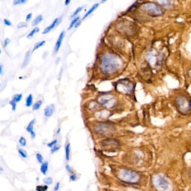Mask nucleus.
<instances>
[{"mask_svg": "<svg viewBox=\"0 0 191 191\" xmlns=\"http://www.w3.org/2000/svg\"><path fill=\"white\" fill-rule=\"evenodd\" d=\"M35 120L34 119H33L28 124V126L26 128V129L28 132L29 133L31 137L32 138H34L35 137V133L34 131V125L35 124Z\"/></svg>", "mask_w": 191, "mask_h": 191, "instance_id": "obj_11", "label": "nucleus"}, {"mask_svg": "<svg viewBox=\"0 0 191 191\" xmlns=\"http://www.w3.org/2000/svg\"><path fill=\"white\" fill-rule=\"evenodd\" d=\"M140 8L142 11L148 16L152 17L161 16L164 14L163 8L159 4L153 2H145L141 6Z\"/></svg>", "mask_w": 191, "mask_h": 191, "instance_id": "obj_5", "label": "nucleus"}, {"mask_svg": "<svg viewBox=\"0 0 191 191\" xmlns=\"http://www.w3.org/2000/svg\"><path fill=\"white\" fill-rule=\"evenodd\" d=\"M27 1L25 0H15L13 2V5H20V4H23L24 3H26Z\"/></svg>", "mask_w": 191, "mask_h": 191, "instance_id": "obj_33", "label": "nucleus"}, {"mask_svg": "<svg viewBox=\"0 0 191 191\" xmlns=\"http://www.w3.org/2000/svg\"><path fill=\"white\" fill-rule=\"evenodd\" d=\"M22 98H23V95L22 94H15L13 97V100L16 103L19 102L22 100Z\"/></svg>", "mask_w": 191, "mask_h": 191, "instance_id": "obj_26", "label": "nucleus"}, {"mask_svg": "<svg viewBox=\"0 0 191 191\" xmlns=\"http://www.w3.org/2000/svg\"><path fill=\"white\" fill-rule=\"evenodd\" d=\"M0 73L1 75H3V66L2 65L0 66Z\"/></svg>", "mask_w": 191, "mask_h": 191, "instance_id": "obj_43", "label": "nucleus"}, {"mask_svg": "<svg viewBox=\"0 0 191 191\" xmlns=\"http://www.w3.org/2000/svg\"><path fill=\"white\" fill-rule=\"evenodd\" d=\"M80 24H81V22H80V21H78V22L77 23V24L75 25V28H78V26L80 25Z\"/></svg>", "mask_w": 191, "mask_h": 191, "instance_id": "obj_46", "label": "nucleus"}, {"mask_svg": "<svg viewBox=\"0 0 191 191\" xmlns=\"http://www.w3.org/2000/svg\"><path fill=\"white\" fill-rule=\"evenodd\" d=\"M162 57L160 56L159 53L156 52H153L151 51L149 54H148V61L150 62L152 65H155L158 63V62H160L161 61Z\"/></svg>", "mask_w": 191, "mask_h": 191, "instance_id": "obj_8", "label": "nucleus"}, {"mask_svg": "<svg viewBox=\"0 0 191 191\" xmlns=\"http://www.w3.org/2000/svg\"><path fill=\"white\" fill-rule=\"evenodd\" d=\"M117 177L122 182L131 186H137L141 183L143 175L141 173L130 168H119Z\"/></svg>", "mask_w": 191, "mask_h": 191, "instance_id": "obj_2", "label": "nucleus"}, {"mask_svg": "<svg viewBox=\"0 0 191 191\" xmlns=\"http://www.w3.org/2000/svg\"><path fill=\"white\" fill-rule=\"evenodd\" d=\"M10 42V40L8 38H6L5 41H4V44H3V47L6 48L8 44Z\"/></svg>", "mask_w": 191, "mask_h": 191, "instance_id": "obj_37", "label": "nucleus"}, {"mask_svg": "<svg viewBox=\"0 0 191 191\" xmlns=\"http://www.w3.org/2000/svg\"><path fill=\"white\" fill-rule=\"evenodd\" d=\"M45 43H46V41H41L40 42H38V43H37V44H35L34 47V48H33V52L35 51V50L38 49L39 48H40L42 46H44V45L45 44Z\"/></svg>", "mask_w": 191, "mask_h": 191, "instance_id": "obj_23", "label": "nucleus"}, {"mask_svg": "<svg viewBox=\"0 0 191 191\" xmlns=\"http://www.w3.org/2000/svg\"><path fill=\"white\" fill-rule=\"evenodd\" d=\"M188 174V178L191 181V168L189 169Z\"/></svg>", "mask_w": 191, "mask_h": 191, "instance_id": "obj_42", "label": "nucleus"}, {"mask_svg": "<svg viewBox=\"0 0 191 191\" xmlns=\"http://www.w3.org/2000/svg\"><path fill=\"white\" fill-rule=\"evenodd\" d=\"M57 143V140H53L51 143H48L47 144V146L50 148H53L54 146L56 145Z\"/></svg>", "mask_w": 191, "mask_h": 191, "instance_id": "obj_31", "label": "nucleus"}, {"mask_svg": "<svg viewBox=\"0 0 191 191\" xmlns=\"http://www.w3.org/2000/svg\"><path fill=\"white\" fill-rule=\"evenodd\" d=\"M104 2H105V1H102V3H104Z\"/></svg>", "mask_w": 191, "mask_h": 191, "instance_id": "obj_49", "label": "nucleus"}, {"mask_svg": "<svg viewBox=\"0 0 191 191\" xmlns=\"http://www.w3.org/2000/svg\"><path fill=\"white\" fill-rule=\"evenodd\" d=\"M19 144L23 147H25L27 145V140L24 137H21L19 140Z\"/></svg>", "mask_w": 191, "mask_h": 191, "instance_id": "obj_28", "label": "nucleus"}, {"mask_svg": "<svg viewBox=\"0 0 191 191\" xmlns=\"http://www.w3.org/2000/svg\"><path fill=\"white\" fill-rule=\"evenodd\" d=\"M118 85H121L123 88L122 90L127 94H131L135 88L132 82L128 80L127 79H123L120 80L118 83Z\"/></svg>", "mask_w": 191, "mask_h": 191, "instance_id": "obj_7", "label": "nucleus"}, {"mask_svg": "<svg viewBox=\"0 0 191 191\" xmlns=\"http://www.w3.org/2000/svg\"><path fill=\"white\" fill-rule=\"evenodd\" d=\"M54 110H55V105L54 104H52L50 105H47L44 109V115L47 117H51L53 115V114L54 113Z\"/></svg>", "mask_w": 191, "mask_h": 191, "instance_id": "obj_10", "label": "nucleus"}, {"mask_svg": "<svg viewBox=\"0 0 191 191\" xmlns=\"http://www.w3.org/2000/svg\"><path fill=\"white\" fill-rule=\"evenodd\" d=\"M99 3H95V4H94V5L93 6L92 8H90V9L89 10V11H88V12L86 13V14H85V15H84V16H83V18L82 20H84V19H85V18H86L88 16H89V15H90V14H92V13H93V11H95V10H96V8H97L99 6Z\"/></svg>", "mask_w": 191, "mask_h": 191, "instance_id": "obj_16", "label": "nucleus"}, {"mask_svg": "<svg viewBox=\"0 0 191 191\" xmlns=\"http://www.w3.org/2000/svg\"><path fill=\"white\" fill-rule=\"evenodd\" d=\"M32 18V13H29V14H28L27 15V17H26V20L27 21H29L30 20L31 18Z\"/></svg>", "mask_w": 191, "mask_h": 191, "instance_id": "obj_41", "label": "nucleus"}, {"mask_svg": "<svg viewBox=\"0 0 191 191\" xmlns=\"http://www.w3.org/2000/svg\"><path fill=\"white\" fill-rule=\"evenodd\" d=\"M4 23L7 26H11V23L10 20H8V19H4Z\"/></svg>", "mask_w": 191, "mask_h": 191, "instance_id": "obj_38", "label": "nucleus"}, {"mask_svg": "<svg viewBox=\"0 0 191 191\" xmlns=\"http://www.w3.org/2000/svg\"><path fill=\"white\" fill-rule=\"evenodd\" d=\"M152 185L157 191H173L172 180L164 173H156L151 178Z\"/></svg>", "mask_w": 191, "mask_h": 191, "instance_id": "obj_3", "label": "nucleus"}, {"mask_svg": "<svg viewBox=\"0 0 191 191\" xmlns=\"http://www.w3.org/2000/svg\"><path fill=\"white\" fill-rule=\"evenodd\" d=\"M156 3L165 9H170L172 8V3L170 1H159Z\"/></svg>", "mask_w": 191, "mask_h": 191, "instance_id": "obj_12", "label": "nucleus"}, {"mask_svg": "<svg viewBox=\"0 0 191 191\" xmlns=\"http://www.w3.org/2000/svg\"><path fill=\"white\" fill-rule=\"evenodd\" d=\"M43 18L42 15H38L36 18H35L34 20H33V22L32 23V25L33 26H36V25H37L38 24H39V23H41L42 20H43Z\"/></svg>", "mask_w": 191, "mask_h": 191, "instance_id": "obj_19", "label": "nucleus"}, {"mask_svg": "<svg viewBox=\"0 0 191 191\" xmlns=\"http://www.w3.org/2000/svg\"><path fill=\"white\" fill-rule=\"evenodd\" d=\"M60 148H61V146L55 145L53 148H51V153L52 154L55 153H56L59 150Z\"/></svg>", "mask_w": 191, "mask_h": 191, "instance_id": "obj_32", "label": "nucleus"}, {"mask_svg": "<svg viewBox=\"0 0 191 191\" xmlns=\"http://www.w3.org/2000/svg\"><path fill=\"white\" fill-rule=\"evenodd\" d=\"M33 98L32 95H29L28 97L26 98V104H25V106L27 107H31L33 104Z\"/></svg>", "mask_w": 191, "mask_h": 191, "instance_id": "obj_18", "label": "nucleus"}, {"mask_svg": "<svg viewBox=\"0 0 191 191\" xmlns=\"http://www.w3.org/2000/svg\"><path fill=\"white\" fill-rule=\"evenodd\" d=\"M43 181L46 185H51L53 183V179L51 177L45 178L43 179Z\"/></svg>", "mask_w": 191, "mask_h": 191, "instance_id": "obj_24", "label": "nucleus"}, {"mask_svg": "<svg viewBox=\"0 0 191 191\" xmlns=\"http://www.w3.org/2000/svg\"><path fill=\"white\" fill-rule=\"evenodd\" d=\"M83 6H81V7H79L78 8H77L76 10L75 11H74V13H73V15L71 16V18H73L75 16H76V15L78 14V13H80V11H82V10L83 9Z\"/></svg>", "mask_w": 191, "mask_h": 191, "instance_id": "obj_30", "label": "nucleus"}, {"mask_svg": "<svg viewBox=\"0 0 191 191\" xmlns=\"http://www.w3.org/2000/svg\"><path fill=\"white\" fill-rule=\"evenodd\" d=\"M80 20V16H78L75 18V19L73 20L71 23H70V27L68 28V30L71 29L73 28V26H75V25L77 24V23Z\"/></svg>", "mask_w": 191, "mask_h": 191, "instance_id": "obj_22", "label": "nucleus"}, {"mask_svg": "<svg viewBox=\"0 0 191 191\" xmlns=\"http://www.w3.org/2000/svg\"><path fill=\"white\" fill-rule=\"evenodd\" d=\"M48 162H43L42 164H41V172L43 175H46V173L48 171Z\"/></svg>", "mask_w": 191, "mask_h": 191, "instance_id": "obj_15", "label": "nucleus"}, {"mask_svg": "<svg viewBox=\"0 0 191 191\" xmlns=\"http://www.w3.org/2000/svg\"><path fill=\"white\" fill-rule=\"evenodd\" d=\"M27 27V23H26L25 22H21V23H19V24L18 25V29H21L22 28H26Z\"/></svg>", "mask_w": 191, "mask_h": 191, "instance_id": "obj_34", "label": "nucleus"}, {"mask_svg": "<svg viewBox=\"0 0 191 191\" xmlns=\"http://www.w3.org/2000/svg\"><path fill=\"white\" fill-rule=\"evenodd\" d=\"M18 153H19L20 155L22 156L23 158H27L28 157L27 153V152L22 148H19L18 150Z\"/></svg>", "mask_w": 191, "mask_h": 191, "instance_id": "obj_27", "label": "nucleus"}, {"mask_svg": "<svg viewBox=\"0 0 191 191\" xmlns=\"http://www.w3.org/2000/svg\"><path fill=\"white\" fill-rule=\"evenodd\" d=\"M59 18H56V19H55L54 21L52 22V23L51 24V25H49L48 27L46 28V29L43 30V33H42L43 34L48 33L51 30L53 29L56 26L57 24L59 23Z\"/></svg>", "mask_w": 191, "mask_h": 191, "instance_id": "obj_13", "label": "nucleus"}, {"mask_svg": "<svg viewBox=\"0 0 191 191\" xmlns=\"http://www.w3.org/2000/svg\"><path fill=\"white\" fill-rule=\"evenodd\" d=\"M122 64V60L118 56L108 53L104 54L101 58L100 68L104 74L112 75L117 72Z\"/></svg>", "mask_w": 191, "mask_h": 191, "instance_id": "obj_1", "label": "nucleus"}, {"mask_svg": "<svg viewBox=\"0 0 191 191\" xmlns=\"http://www.w3.org/2000/svg\"><path fill=\"white\" fill-rule=\"evenodd\" d=\"M59 186H60V183L57 182L56 184V186L54 187V191H58L59 190Z\"/></svg>", "mask_w": 191, "mask_h": 191, "instance_id": "obj_40", "label": "nucleus"}, {"mask_svg": "<svg viewBox=\"0 0 191 191\" xmlns=\"http://www.w3.org/2000/svg\"><path fill=\"white\" fill-rule=\"evenodd\" d=\"M65 32L63 30V32L61 33V34H59V36L58 37V38L57 41L56 43V45L54 47V52L57 53L59 51V48L61 46L62 44V41L63 39V38L65 37Z\"/></svg>", "mask_w": 191, "mask_h": 191, "instance_id": "obj_9", "label": "nucleus"}, {"mask_svg": "<svg viewBox=\"0 0 191 191\" xmlns=\"http://www.w3.org/2000/svg\"><path fill=\"white\" fill-rule=\"evenodd\" d=\"M39 32V28L38 27H35V28L33 30H32V31L29 33V34L28 35L27 38H28V39H31V38H32L35 33H38Z\"/></svg>", "mask_w": 191, "mask_h": 191, "instance_id": "obj_20", "label": "nucleus"}, {"mask_svg": "<svg viewBox=\"0 0 191 191\" xmlns=\"http://www.w3.org/2000/svg\"><path fill=\"white\" fill-rule=\"evenodd\" d=\"M177 110L181 114L186 116L191 112V98L186 94L177 95L174 100Z\"/></svg>", "mask_w": 191, "mask_h": 191, "instance_id": "obj_4", "label": "nucleus"}, {"mask_svg": "<svg viewBox=\"0 0 191 191\" xmlns=\"http://www.w3.org/2000/svg\"><path fill=\"white\" fill-rule=\"evenodd\" d=\"M70 0H66L65 2V5H68L69 3H70Z\"/></svg>", "mask_w": 191, "mask_h": 191, "instance_id": "obj_45", "label": "nucleus"}, {"mask_svg": "<svg viewBox=\"0 0 191 191\" xmlns=\"http://www.w3.org/2000/svg\"><path fill=\"white\" fill-rule=\"evenodd\" d=\"M36 158L38 160V162L41 163V164H42L43 163V157L42 154L40 153H36Z\"/></svg>", "mask_w": 191, "mask_h": 191, "instance_id": "obj_29", "label": "nucleus"}, {"mask_svg": "<svg viewBox=\"0 0 191 191\" xmlns=\"http://www.w3.org/2000/svg\"><path fill=\"white\" fill-rule=\"evenodd\" d=\"M188 75L189 76V78H190L191 79V68L189 70V71Z\"/></svg>", "mask_w": 191, "mask_h": 191, "instance_id": "obj_47", "label": "nucleus"}, {"mask_svg": "<svg viewBox=\"0 0 191 191\" xmlns=\"http://www.w3.org/2000/svg\"><path fill=\"white\" fill-rule=\"evenodd\" d=\"M60 131H61V128H59L58 129V130H57V134H58L59 132H60Z\"/></svg>", "mask_w": 191, "mask_h": 191, "instance_id": "obj_48", "label": "nucleus"}, {"mask_svg": "<svg viewBox=\"0 0 191 191\" xmlns=\"http://www.w3.org/2000/svg\"><path fill=\"white\" fill-rule=\"evenodd\" d=\"M65 157H66V160L67 161H69L70 160V143H68L66 146H65Z\"/></svg>", "mask_w": 191, "mask_h": 191, "instance_id": "obj_17", "label": "nucleus"}, {"mask_svg": "<svg viewBox=\"0 0 191 191\" xmlns=\"http://www.w3.org/2000/svg\"><path fill=\"white\" fill-rule=\"evenodd\" d=\"M30 55H31V53H30V51H28L26 53L25 56L24 60V61H23V63H22V68H25V67L28 65V63H29V62Z\"/></svg>", "mask_w": 191, "mask_h": 191, "instance_id": "obj_14", "label": "nucleus"}, {"mask_svg": "<svg viewBox=\"0 0 191 191\" xmlns=\"http://www.w3.org/2000/svg\"><path fill=\"white\" fill-rule=\"evenodd\" d=\"M48 189L47 185L44 186H37L36 187V191H47Z\"/></svg>", "mask_w": 191, "mask_h": 191, "instance_id": "obj_25", "label": "nucleus"}, {"mask_svg": "<svg viewBox=\"0 0 191 191\" xmlns=\"http://www.w3.org/2000/svg\"><path fill=\"white\" fill-rule=\"evenodd\" d=\"M42 105V101L39 100L38 102L35 103V104L33 106V109L34 110H37L39 109L41 106Z\"/></svg>", "mask_w": 191, "mask_h": 191, "instance_id": "obj_21", "label": "nucleus"}, {"mask_svg": "<svg viewBox=\"0 0 191 191\" xmlns=\"http://www.w3.org/2000/svg\"><path fill=\"white\" fill-rule=\"evenodd\" d=\"M100 102L105 108H110L115 104L116 100L111 95H106L100 98Z\"/></svg>", "mask_w": 191, "mask_h": 191, "instance_id": "obj_6", "label": "nucleus"}, {"mask_svg": "<svg viewBox=\"0 0 191 191\" xmlns=\"http://www.w3.org/2000/svg\"><path fill=\"white\" fill-rule=\"evenodd\" d=\"M76 175L75 174H73L72 175H71L70 176V181H71V182H73V181H75L76 180Z\"/></svg>", "mask_w": 191, "mask_h": 191, "instance_id": "obj_36", "label": "nucleus"}, {"mask_svg": "<svg viewBox=\"0 0 191 191\" xmlns=\"http://www.w3.org/2000/svg\"><path fill=\"white\" fill-rule=\"evenodd\" d=\"M65 168H66V170L68 172H72V168L70 167V165H66V167H65Z\"/></svg>", "mask_w": 191, "mask_h": 191, "instance_id": "obj_39", "label": "nucleus"}, {"mask_svg": "<svg viewBox=\"0 0 191 191\" xmlns=\"http://www.w3.org/2000/svg\"><path fill=\"white\" fill-rule=\"evenodd\" d=\"M60 61H61V58H57L56 59V61H55V62H56V64H58V63L60 62Z\"/></svg>", "mask_w": 191, "mask_h": 191, "instance_id": "obj_44", "label": "nucleus"}, {"mask_svg": "<svg viewBox=\"0 0 191 191\" xmlns=\"http://www.w3.org/2000/svg\"><path fill=\"white\" fill-rule=\"evenodd\" d=\"M10 104L12 106V109H13V110L15 111V110H16V103L13 100H12L10 102Z\"/></svg>", "mask_w": 191, "mask_h": 191, "instance_id": "obj_35", "label": "nucleus"}]
</instances>
